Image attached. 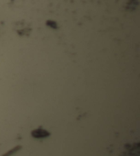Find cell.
I'll list each match as a JSON object with an SVG mask.
<instances>
[{
    "label": "cell",
    "instance_id": "6da1fadb",
    "mask_svg": "<svg viewBox=\"0 0 140 156\" xmlns=\"http://www.w3.org/2000/svg\"><path fill=\"white\" fill-rule=\"evenodd\" d=\"M33 135L37 137H43L47 136L48 135V132H46L45 130H43L42 129H38L35 130L34 132H33Z\"/></svg>",
    "mask_w": 140,
    "mask_h": 156
},
{
    "label": "cell",
    "instance_id": "7a4b0ae2",
    "mask_svg": "<svg viewBox=\"0 0 140 156\" xmlns=\"http://www.w3.org/2000/svg\"><path fill=\"white\" fill-rule=\"evenodd\" d=\"M47 24L51 27L54 28V29H56L57 27V23L55 22H53V21L48 20V21H47Z\"/></svg>",
    "mask_w": 140,
    "mask_h": 156
}]
</instances>
